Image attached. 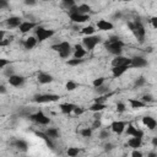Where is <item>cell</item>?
Segmentation results:
<instances>
[{
  "label": "cell",
  "mask_w": 157,
  "mask_h": 157,
  "mask_svg": "<svg viewBox=\"0 0 157 157\" xmlns=\"http://www.w3.org/2000/svg\"><path fill=\"white\" fill-rule=\"evenodd\" d=\"M105 49L113 54V55H120L123 52V47H124V42L118 37V36H110L107 42L104 43Z\"/></svg>",
  "instance_id": "6da1fadb"
},
{
  "label": "cell",
  "mask_w": 157,
  "mask_h": 157,
  "mask_svg": "<svg viewBox=\"0 0 157 157\" xmlns=\"http://www.w3.org/2000/svg\"><path fill=\"white\" fill-rule=\"evenodd\" d=\"M128 27H129V29L134 33L135 38H136L140 43H144V40H145V36H146V29H145L142 22H141L140 20L129 21V22H128Z\"/></svg>",
  "instance_id": "7a4b0ae2"
},
{
  "label": "cell",
  "mask_w": 157,
  "mask_h": 157,
  "mask_svg": "<svg viewBox=\"0 0 157 157\" xmlns=\"http://www.w3.org/2000/svg\"><path fill=\"white\" fill-rule=\"evenodd\" d=\"M101 42V37L99 36H94V34H91V36H86L83 39H82V47L88 50V52H92L94 49V47Z\"/></svg>",
  "instance_id": "3957f363"
},
{
  "label": "cell",
  "mask_w": 157,
  "mask_h": 157,
  "mask_svg": "<svg viewBox=\"0 0 157 157\" xmlns=\"http://www.w3.org/2000/svg\"><path fill=\"white\" fill-rule=\"evenodd\" d=\"M55 34V31L54 29H48V28H44V27H37L36 29V38H37V42H44L45 39H49L50 37H53Z\"/></svg>",
  "instance_id": "277c9868"
},
{
  "label": "cell",
  "mask_w": 157,
  "mask_h": 157,
  "mask_svg": "<svg viewBox=\"0 0 157 157\" xmlns=\"http://www.w3.org/2000/svg\"><path fill=\"white\" fill-rule=\"evenodd\" d=\"M60 99V96L53 94V93H43V94H36L33 97V102L36 103H50L56 102Z\"/></svg>",
  "instance_id": "5b68a950"
},
{
  "label": "cell",
  "mask_w": 157,
  "mask_h": 157,
  "mask_svg": "<svg viewBox=\"0 0 157 157\" xmlns=\"http://www.w3.org/2000/svg\"><path fill=\"white\" fill-rule=\"evenodd\" d=\"M29 119L32 121L39 124V125H48L50 123V119L43 112H40V110L37 112V113H34V114H29Z\"/></svg>",
  "instance_id": "8992f818"
},
{
  "label": "cell",
  "mask_w": 157,
  "mask_h": 157,
  "mask_svg": "<svg viewBox=\"0 0 157 157\" xmlns=\"http://www.w3.org/2000/svg\"><path fill=\"white\" fill-rule=\"evenodd\" d=\"M124 131H125V134L128 136H135V137H140V139L144 137V131L140 130V129H137L132 124H128V128H125Z\"/></svg>",
  "instance_id": "52a82bcc"
},
{
  "label": "cell",
  "mask_w": 157,
  "mask_h": 157,
  "mask_svg": "<svg viewBox=\"0 0 157 157\" xmlns=\"http://www.w3.org/2000/svg\"><path fill=\"white\" fill-rule=\"evenodd\" d=\"M125 128H126V123L123 121V120H115V121H113V123L110 124L112 131L115 132V134H118V135L123 134L124 130H125Z\"/></svg>",
  "instance_id": "ba28073f"
},
{
  "label": "cell",
  "mask_w": 157,
  "mask_h": 157,
  "mask_svg": "<svg viewBox=\"0 0 157 157\" xmlns=\"http://www.w3.org/2000/svg\"><path fill=\"white\" fill-rule=\"evenodd\" d=\"M25 81H26V78H25L22 75H16V74H13V75H11V76L9 77V83H10L11 86H13V87H21V86H23Z\"/></svg>",
  "instance_id": "9c48e42d"
},
{
  "label": "cell",
  "mask_w": 157,
  "mask_h": 157,
  "mask_svg": "<svg viewBox=\"0 0 157 157\" xmlns=\"http://www.w3.org/2000/svg\"><path fill=\"white\" fill-rule=\"evenodd\" d=\"M69 17L74 23H83L90 20V15H82V13H77V12L69 13Z\"/></svg>",
  "instance_id": "30bf717a"
},
{
  "label": "cell",
  "mask_w": 157,
  "mask_h": 157,
  "mask_svg": "<svg viewBox=\"0 0 157 157\" xmlns=\"http://www.w3.org/2000/svg\"><path fill=\"white\" fill-rule=\"evenodd\" d=\"M37 26H38V25H37L36 22H32V21H22V22L20 23L18 28H20V32H21V33H27V32L34 29Z\"/></svg>",
  "instance_id": "8fae6325"
},
{
  "label": "cell",
  "mask_w": 157,
  "mask_h": 157,
  "mask_svg": "<svg viewBox=\"0 0 157 157\" xmlns=\"http://www.w3.org/2000/svg\"><path fill=\"white\" fill-rule=\"evenodd\" d=\"M130 63H131V59L125 58L120 54V55H115V58L112 60V66H121V65H129L130 66Z\"/></svg>",
  "instance_id": "7c38bea8"
},
{
  "label": "cell",
  "mask_w": 157,
  "mask_h": 157,
  "mask_svg": "<svg viewBox=\"0 0 157 157\" xmlns=\"http://www.w3.org/2000/svg\"><path fill=\"white\" fill-rule=\"evenodd\" d=\"M147 60L144 56H134L131 58V63H130V67H145L147 66Z\"/></svg>",
  "instance_id": "4fadbf2b"
},
{
  "label": "cell",
  "mask_w": 157,
  "mask_h": 157,
  "mask_svg": "<svg viewBox=\"0 0 157 157\" xmlns=\"http://www.w3.org/2000/svg\"><path fill=\"white\" fill-rule=\"evenodd\" d=\"M97 28L99 29V31H103V32H107V31H110V29H113L114 28V25L110 22V21H107V20H98L97 21Z\"/></svg>",
  "instance_id": "5bb4252c"
},
{
  "label": "cell",
  "mask_w": 157,
  "mask_h": 157,
  "mask_svg": "<svg viewBox=\"0 0 157 157\" xmlns=\"http://www.w3.org/2000/svg\"><path fill=\"white\" fill-rule=\"evenodd\" d=\"M128 69H130L129 65H121V66H112V75L114 78L120 77L125 71H128Z\"/></svg>",
  "instance_id": "9a60e30c"
},
{
  "label": "cell",
  "mask_w": 157,
  "mask_h": 157,
  "mask_svg": "<svg viewBox=\"0 0 157 157\" xmlns=\"http://www.w3.org/2000/svg\"><path fill=\"white\" fill-rule=\"evenodd\" d=\"M37 80H38L39 83L47 85V83L53 82V81H54V77H53L50 74H48V72H39L38 76H37Z\"/></svg>",
  "instance_id": "2e32d148"
},
{
  "label": "cell",
  "mask_w": 157,
  "mask_h": 157,
  "mask_svg": "<svg viewBox=\"0 0 157 157\" xmlns=\"http://www.w3.org/2000/svg\"><path fill=\"white\" fill-rule=\"evenodd\" d=\"M70 48H71V44L69 42H66V40H63V42H59V43L52 45V49L54 52H56V53H60V52H63L65 49H70Z\"/></svg>",
  "instance_id": "e0dca14e"
},
{
  "label": "cell",
  "mask_w": 157,
  "mask_h": 157,
  "mask_svg": "<svg viewBox=\"0 0 157 157\" xmlns=\"http://www.w3.org/2000/svg\"><path fill=\"white\" fill-rule=\"evenodd\" d=\"M142 124L145 126H147L150 130H155L156 126H157V121L155 120V118H152L150 115H146V117L142 118Z\"/></svg>",
  "instance_id": "ac0fdd59"
},
{
  "label": "cell",
  "mask_w": 157,
  "mask_h": 157,
  "mask_svg": "<svg viewBox=\"0 0 157 157\" xmlns=\"http://www.w3.org/2000/svg\"><path fill=\"white\" fill-rule=\"evenodd\" d=\"M22 22V20L18 17V16H11V17H9L7 20H6V26L7 27H10V28H16V27H18L20 26V23Z\"/></svg>",
  "instance_id": "d6986e66"
},
{
  "label": "cell",
  "mask_w": 157,
  "mask_h": 157,
  "mask_svg": "<svg viewBox=\"0 0 157 157\" xmlns=\"http://www.w3.org/2000/svg\"><path fill=\"white\" fill-rule=\"evenodd\" d=\"M74 49H75V52H74L72 56H74V58H77V59H82V58L86 55V53H87V50H86L81 44H75Z\"/></svg>",
  "instance_id": "ffe728a7"
},
{
  "label": "cell",
  "mask_w": 157,
  "mask_h": 157,
  "mask_svg": "<svg viewBox=\"0 0 157 157\" xmlns=\"http://www.w3.org/2000/svg\"><path fill=\"white\" fill-rule=\"evenodd\" d=\"M36 44H37V38L33 37V36H29V37L26 38V40L23 42V47H25L26 50H31V49H33V48L36 47Z\"/></svg>",
  "instance_id": "44dd1931"
},
{
  "label": "cell",
  "mask_w": 157,
  "mask_h": 157,
  "mask_svg": "<svg viewBox=\"0 0 157 157\" xmlns=\"http://www.w3.org/2000/svg\"><path fill=\"white\" fill-rule=\"evenodd\" d=\"M141 145H142V139H140V137L131 136V137L128 140V146L131 147L132 150H134V148H139V147H141Z\"/></svg>",
  "instance_id": "7402d4cb"
},
{
  "label": "cell",
  "mask_w": 157,
  "mask_h": 157,
  "mask_svg": "<svg viewBox=\"0 0 157 157\" xmlns=\"http://www.w3.org/2000/svg\"><path fill=\"white\" fill-rule=\"evenodd\" d=\"M129 103H130V107L132 109H141V108H145L147 107V104L145 102H142L141 99H135V98H130L129 99Z\"/></svg>",
  "instance_id": "603a6c76"
},
{
  "label": "cell",
  "mask_w": 157,
  "mask_h": 157,
  "mask_svg": "<svg viewBox=\"0 0 157 157\" xmlns=\"http://www.w3.org/2000/svg\"><path fill=\"white\" fill-rule=\"evenodd\" d=\"M76 105L75 104H72V103H61L60 105H59V108H60V110L64 113V114H71L72 113V110H74V108H75Z\"/></svg>",
  "instance_id": "cb8c5ba5"
},
{
  "label": "cell",
  "mask_w": 157,
  "mask_h": 157,
  "mask_svg": "<svg viewBox=\"0 0 157 157\" xmlns=\"http://www.w3.org/2000/svg\"><path fill=\"white\" fill-rule=\"evenodd\" d=\"M105 108H107L105 103H97V102H94L92 105L88 107V110H91V112H103Z\"/></svg>",
  "instance_id": "d4e9b609"
},
{
  "label": "cell",
  "mask_w": 157,
  "mask_h": 157,
  "mask_svg": "<svg viewBox=\"0 0 157 157\" xmlns=\"http://www.w3.org/2000/svg\"><path fill=\"white\" fill-rule=\"evenodd\" d=\"M76 12L77 13H82V15H88L91 12V6L87 4H81L76 7Z\"/></svg>",
  "instance_id": "484cf974"
},
{
  "label": "cell",
  "mask_w": 157,
  "mask_h": 157,
  "mask_svg": "<svg viewBox=\"0 0 157 157\" xmlns=\"http://www.w3.org/2000/svg\"><path fill=\"white\" fill-rule=\"evenodd\" d=\"M13 146L17 150H20V151H27V148H28V144L25 140H16V141H13Z\"/></svg>",
  "instance_id": "4316f807"
},
{
  "label": "cell",
  "mask_w": 157,
  "mask_h": 157,
  "mask_svg": "<svg viewBox=\"0 0 157 157\" xmlns=\"http://www.w3.org/2000/svg\"><path fill=\"white\" fill-rule=\"evenodd\" d=\"M50 139H58L59 136H60V132H59V130L56 129V128H49V129H47L45 131H44Z\"/></svg>",
  "instance_id": "83f0119b"
},
{
  "label": "cell",
  "mask_w": 157,
  "mask_h": 157,
  "mask_svg": "<svg viewBox=\"0 0 157 157\" xmlns=\"http://www.w3.org/2000/svg\"><path fill=\"white\" fill-rule=\"evenodd\" d=\"M94 91H96V93H98V94H105V93L110 92V88H109V86H105V85L103 83V85L96 87Z\"/></svg>",
  "instance_id": "f1b7e54d"
},
{
  "label": "cell",
  "mask_w": 157,
  "mask_h": 157,
  "mask_svg": "<svg viewBox=\"0 0 157 157\" xmlns=\"http://www.w3.org/2000/svg\"><path fill=\"white\" fill-rule=\"evenodd\" d=\"M96 32V29H94V27L93 26H86V27H83L82 29H81V33L82 34H85V36H91V34H93Z\"/></svg>",
  "instance_id": "f546056e"
},
{
  "label": "cell",
  "mask_w": 157,
  "mask_h": 157,
  "mask_svg": "<svg viewBox=\"0 0 157 157\" xmlns=\"http://www.w3.org/2000/svg\"><path fill=\"white\" fill-rule=\"evenodd\" d=\"M83 63V59H77V58H72V59H69L67 61H66V64L69 65V66H78L80 64H82Z\"/></svg>",
  "instance_id": "4dcf8cb0"
},
{
  "label": "cell",
  "mask_w": 157,
  "mask_h": 157,
  "mask_svg": "<svg viewBox=\"0 0 157 157\" xmlns=\"http://www.w3.org/2000/svg\"><path fill=\"white\" fill-rule=\"evenodd\" d=\"M77 82H75V81H72V80H70V81H67L66 82V85H65V88H66V91H74V90H76L77 88Z\"/></svg>",
  "instance_id": "1f68e13d"
},
{
  "label": "cell",
  "mask_w": 157,
  "mask_h": 157,
  "mask_svg": "<svg viewBox=\"0 0 157 157\" xmlns=\"http://www.w3.org/2000/svg\"><path fill=\"white\" fill-rule=\"evenodd\" d=\"M78 152H80V150L77 147H69L67 151H66V155L69 157H76L78 155Z\"/></svg>",
  "instance_id": "d6a6232c"
},
{
  "label": "cell",
  "mask_w": 157,
  "mask_h": 157,
  "mask_svg": "<svg viewBox=\"0 0 157 157\" xmlns=\"http://www.w3.org/2000/svg\"><path fill=\"white\" fill-rule=\"evenodd\" d=\"M92 128H83L80 130V134L83 136V137H91L92 136Z\"/></svg>",
  "instance_id": "836d02e7"
},
{
  "label": "cell",
  "mask_w": 157,
  "mask_h": 157,
  "mask_svg": "<svg viewBox=\"0 0 157 157\" xmlns=\"http://www.w3.org/2000/svg\"><path fill=\"white\" fill-rule=\"evenodd\" d=\"M141 101L142 102H145L146 104H148V103H152V102H155V98H153V96L152 94H144L142 96V98H141Z\"/></svg>",
  "instance_id": "e575fe53"
},
{
  "label": "cell",
  "mask_w": 157,
  "mask_h": 157,
  "mask_svg": "<svg viewBox=\"0 0 157 157\" xmlns=\"http://www.w3.org/2000/svg\"><path fill=\"white\" fill-rule=\"evenodd\" d=\"M145 83H146V78L144 76H140L135 81V87H142V86H145Z\"/></svg>",
  "instance_id": "d590c367"
},
{
  "label": "cell",
  "mask_w": 157,
  "mask_h": 157,
  "mask_svg": "<svg viewBox=\"0 0 157 157\" xmlns=\"http://www.w3.org/2000/svg\"><path fill=\"white\" fill-rule=\"evenodd\" d=\"M70 55H71V48L70 49H65V50H63V52L59 53V56L61 59H67Z\"/></svg>",
  "instance_id": "8d00e7d4"
},
{
  "label": "cell",
  "mask_w": 157,
  "mask_h": 157,
  "mask_svg": "<svg viewBox=\"0 0 157 157\" xmlns=\"http://www.w3.org/2000/svg\"><path fill=\"white\" fill-rule=\"evenodd\" d=\"M104 81H105V78H104V77H98V78H94V80H93L92 85H93V87L96 88V87H98V86L103 85V83H104Z\"/></svg>",
  "instance_id": "74e56055"
},
{
  "label": "cell",
  "mask_w": 157,
  "mask_h": 157,
  "mask_svg": "<svg viewBox=\"0 0 157 157\" xmlns=\"http://www.w3.org/2000/svg\"><path fill=\"white\" fill-rule=\"evenodd\" d=\"M109 136H110V134H109V131H108V130H105V129H102V130L99 131V139H101V140L108 139Z\"/></svg>",
  "instance_id": "f35d334b"
},
{
  "label": "cell",
  "mask_w": 157,
  "mask_h": 157,
  "mask_svg": "<svg viewBox=\"0 0 157 157\" xmlns=\"http://www.w3.org/2000/svg\"><path fill=\"white\" fill-rule=\"evenodd\" d=\"M125 110H126V105H125L123 102L117 103V112H118V113H124Z\"/></svg>",
  "instance_id": "ab89813d"
},
{
  "label": "cell",
  "mask_w": 157,
  "mask_h": 157,
  "mask_svg": "<svg viewBox=\"0 0 157 157\" xmlns=\"http://www.w3.org/2000/svg\"><path fill=\"white\" fill-rule=\"evenodd\" d=\"M72 113H74L76 117H78V115H81V114H83V113H85V109H83L82 107H78V105H76V107L74 108Z\"/></svg>",
  "instance_id": "60d3db41"
},
{
  "label": "cell",
  "mask_w": 157,
  "mask_h": 157,
  "mask_svg": "<svg viewBox=\"0 0 157 157\" xmlns=\"http://www.w3.org/2000/svg\"><path fill=\"white\" fill-rule=\"evenodd\" d=\"M11 40H12V38H7V39L2 38V39L0 40V47H6V45H9V44L11 43Z\"/></svg>",
  "instance_id": "b9f144b4"
},
{
  "label": "cell",
  "mask_w": 157,
  "mask_h": 157,
  "mask_svg": "<svg viewBox=\"0 0 157 157\" xmlns=\"http://www.w3.org/2000/svg\"><path fill=\"white\" fill-rule=\"evenodd\" d=\"M9 64H10V60L4 59V58H0V69H2V67H5V66H7Z\"/></svg>",
  "instance_id": "7bdbcfd3"
},
{
  "label": "cell",
  "mask_w": 157,
  "mask_h": 157,
  "mask_svg": "<svg viewBox=\"0 0 157 157\" xmlns=\"http://www.w3.org/2000/svg\"><path fill=\"white\" fill-rule=\"evenodd\" d=\"M63 1V4L69 9L70 6H72V5H75V0H61Z\"/></svg>",
  "instance_id": "ee69618b"
},
{
  "label": "cell",
  "mask_w": 157,
  "mask_h": 157,
  "mask_svg": "<svg viewBox=\"0 0 157 157\" xmlns=\"http://www.w3.org/2000/svg\"><path fill=\"white\" fill-rule=\"evenodd\" d=\"M9 7V0H0V10Z\"/></svg>",
  "instance_id": "f6af8a7d"
},
{
  "label": "cell",
  "mask_w": 157,
  "mask_h": 157,
  "mask_svg": "<svg viewBox=\"0 0 157 157\" xmlns=\"http://www.w3.org/2000/svg\"><path fill=\"white\" fill-rule=\"evenodd\" d=\"M101 126V119H94L92 124V129H98Z\"/></svg>",
  "instance_id": "bcb514c9"
},
{
  "label": "cell",
  "mask_w": 157,
  "mask_h": 157,
  "mask_svg": "<svg viewBox=\"0 0 157 157\" xmlns=\"http://www.w3.org/2000/svg\"><path fill=\"white\" fill-rule=\"evenodd\" d=\"M131 156L132 157H142V152H140L137 148H134V151L131 152Z\"/></svg>",
  "instance_id": "7dc6e473"
},
{
  "label": "cell",
  "mask_w": 157,
  "mask_h": 157,
  "mask_svg": "<svg viewBox=\"0 0 157 157\" xmlns=\"http://www.w3.org/2000/svg\"><path fill=\"white\" fill-rule=\"evenodd\" d=\"M23 2L27 5V6H34L37 4V0H23Z\"/></svg>",
  "instance_id": "c3c4849f"
},
{
  "label": "cell",
  "mask_w": 157,
  "mask_h": 157,
  "mask_svg": "<svg viewBox=\"0 0 157 157\" xmlns=\"http://www.w3.org/2000/svg\"><path fill=\"white\" fill-rule=\"evenodd\" d=\"M150 22H151V25H152V27H153V28H157V17H156V16L151 17Z\"/></svg>",
  "instance_id": "681fc988"
},
{
  "label": "cell",
  "mask_w": 157,
  "mask_h": 157,
  "mask_svg": "<svg viewBox=\"0 0 157 157\" xmlns=\"http://www.w3.org/2000/svg\"><path fill=\"white\" fill-rule=\"evenodd\" d=\"M4 74H5L7 77H10L11 75H13V69H12V67H9V69H6V70L4 71Z\"/></svg>",
  "instance_id": "f907efd6"
},
{
  "label": "cell",
  "mask_w": 157,
  "mask_h": 157,
  "mask_svg": "<svg viewBox=\"0 0 157 157\" xmlns=\"http://www.w3.org/2000/svg\"><path fill=\"white\" fill-rule=\"evenodd\" d=\"M93 118L94 119H101L102 118V112H93Z\"/></svg>",
  "instance_id": "816d5d0a"
},
{
  "label": "cell",
  "mask_w": 157,
  "mask_h": 157,
  "mask_svg": "<svg viewBox=\"0 0 157 157\" xmlns=\"http://www.w3.org/2000/svg\"><path fill=\"white\" fill-rule=\"evenodd\" d=\"M104 150L105 151H112L113 150V145L112 144H105L104 145Z\"/></svg>",
  "instance_id": "f5cc1de1"
},
{
  "label": "cell",
  "mask_w": 157,
  "mask_h": 157,
  "mask_svg": "<svg viewBox=\"0 0 157 157\" xmlns=\"http://www.w3.org/2000/svg\"><path fill=\"white\" fill-rule=\"evenodd\" d=\"M7 92V90H6V87L4 86V85H0V94H5Z\"/></svg>",
  "instance_id": "db71d44e"
},
{
  "label": "cell",
  "mask_w": 157,
  "mask_h": 157,
  "mask_svg": "<svg viewBox=\"0 0 157 157\" xmlns=\"http://www.w3.org/2000/svg\"><path fill=\"white\" fill-rule=\"evenodd\" d=\"M113 17H114V18H120V17H121V12H119V11L115 12V13L113 15Z\"/></svg>",
  "instance_id": "11a10c76"
},
{
  "label": "cell",
  "mask_w": 157,
  "mask_h": 157,
  "mask_svg": "<svg viewBox=\"0 0 157 157\" xmlns=\"http://www.w3.org/2000/svg\"><path fill=\"white\" fill-rule=\"evenodd\" d=\"M152 145L155 147H157V137H152Z\"/></svg>",
  "instance_id": "9f6ffc18"
},
{
  "label": "cell",
  "mask_w": 157,
  "mask_h": 157,
  "mask_svg": "<svg viewBox=\"0 0 157 157\" xmlns=\"http://www.w3.org/2000/svg\"><path fill=\"white\" fill-rule=\"evenodd\" d=\"M2 38H5V31H2V29H0V40H1Z\"/></svg>",
  "instance_id": "6f0895ef"
},
{
  "label": "cell",
  "mask_w": 157,
  "mask_h": 157,
  "mask_svg": "<svg viewBox=\"0 0 157 157\" xmlns=\"http://www.w3.org/2000/svg\"><path fill=\"white\" fill-rule=\"evenodd\" d=\"M157 155L155 153V152H151V153H148V157H156Z\"/></svg>",
  "instance_id": "680465c9"
},
{
  "label": "cell",
  "mask_w": 157,
  "mask_h": 157,
  "mask_svg": "<svg viewBox=\"0 0 157 157\" xmlns=\"http://www.w3.org/2000/svg\"><path fill=\"white\" fill-rule=\"evenodd\" d=\"M120 1H123V2H130V1H132V0H120Z\"/></svg>",
  "instance_id": "91938a15"
},
{
  "label": "cell",
  "mask_w": 157,
  "mask_h": 157,
  "mask_svg": "<svg viewBox=\"0 0 157 157\" xmlns=\"http://www.w3.org/2000/svg\"><path fill=\"white\" fill-rule=\"evenodd\" d=\"M42 1H48V0H42Z\"/></svg>",
  "instance_id": "94428289"
}]
</instances>
